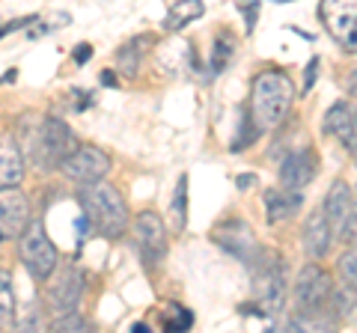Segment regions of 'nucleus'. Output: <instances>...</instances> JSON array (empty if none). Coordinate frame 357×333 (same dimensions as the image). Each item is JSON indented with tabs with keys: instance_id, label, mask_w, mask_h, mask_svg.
<instances>
[{
	"instance_id": "obj_1",
	"label": "nucleus",
	"mask_w": 357,
	"mask_h": 333,
	"mask_svg": "<svg viewBox=\"0 0 357 333\" xmlns=\"http://www.w3.org/2000/svg\"><path fill=\"white\" fill-rule=\"evenodd\" d=\"M292 102H295V84L286 72L265 69L253 77L250 110H253V122L259 131L280 125L289 114V107H292Z\"/></svg>"
},
{
	"instance_id": "obj_35",
	"label": "nucleus",
	"mask_w": 357,
	"mask_h": 333,
	"mask_svg": "<svg viewBox=\"0 0 357 333\" xmlns=\"http://www.w3.org/2000/svg\"><path fill=\"white\" fill-rule=\"evenodd\" d=\"M102 84H105V86H116L114 72H107V69H105V72H102Z\"/></svg>"
},
{
	"instance_id": "obj_13",
	"label": "nucleus",
	"mask_w": 357,
	"mask_h": 333,
	"mask_svg": "<svg viewBox=\"0 0 357 333\" xmlns=\"http://www.w3.org/2000/svg\"><path fill=\"white\" fill-rule=\"evenodd\" d=\"M33 224V215H30V199L13 191V194H3L0 196V238H21V232Z\"/></svg>"
},
{
	"instance_id": "obj_3",
	"label": "nucleus",
	"mask_w": 357,
	"mask_h": 333,
	"mask_svg": "<svg viewBox=\"0 0 357 333\" xmlns=\"http://www.w3.org/2000/svg\"><path fill=\"white\" fill-rule=\"evenodd\" d=\"M81 206H84L86 220L102 232L105 238H122L126 235V229L131 224V215H128L126 199H122V194L114 185L98 182V185L81 187Z\"/></svg>"
},
{
	"instance_id": "obj_7",
	"label": "nucleus",
	"mask_w": 357,
	"mask_h": 333,
	"mask_svg": "<svg viewBox=\"0 0 357 333\" xmlns=\"http://www.w3.org/2000/svg\"><path fill=\"white\" fill-rule=\"evenodd\" d=\"M325 212L328 224L333 229V238H354V226H357V203H354V194L351 187L345 185L342 179H337L331 185V191L325 196Z\"/></svg>"
},
{
	"instance_id": "obj_34",
	"label": "nucleus",
	"mask_w": 357,
	"mask_h": 333,
	"mask_svg": "<svg viewBox=\"0 0 357 333\" xmlns=\"http://www.w3.org/2000/svg\"><path fill=\"white\" fill-rule=\"evenodd\" d=\"M128 333H155L149 325H146V321H137V325H131V330Z\"/></svg>"
},
{
	"instance_id": "obj_25",
	"label": "nucleus",
	"mask_w": 357,
	"mask_h": 333,
	"mask_svg": "<svg viewBox=\"0 0 357 333\" xmlns=\"http://www.w3.org/2000/svg\"><path fill=\"white\" fill-rule=\"evenodd\" d=\"M39 325H42L39 304H36V301H27V304L15 313V325H13V330H15V333H39Z\"/></svg>"
},
{
	"instance_id": "obj_12",
	"label": "nucleus",
	"mask_w": 357,
	"mask_h": 333,
	"mask_svg": "<svg viewBox=\"0 0 357 333\" xmlns=\"http://www.w3.org/2000/svg\"><path fill=\"white\" fill-rule=\"evenodd\" d=\"M84 274L75 268V265H66L60 268V277L48 286L45 292V301H48L51 313L66 316V313H75V307L81 304V295H84Z\"/></svg>"
},
{
	"instance_id": "obj_18",
	"label": "nucleus",
	"mask_w": 357,
	"mask_h": 333,
	"mask_svg": "<svg viewBox=\"0 0 357 333\" xmlns=\"http://www.w3.org/2000/svg\"><path fill=\"white\" fill-rule=\"evenodd\" d=\"M331 244H333V229L328 224L325 212L316 208V212L307 217V224H304V250H307V256L312 262H319V259L328 256Z\"/></svg>"
},
{
	"instance_id": "obj_19",
	"label": "nucleus",
	"mask_w": 357,
	"mask_h": 333,
	"mask_svg": "<svg viewBox=\"0 0 357 333\" xmlns=\"http://www.w3.org/2000/svg\"><path fill=\"white\" fill-rule=\"evenodd\" d=\"M304 196L295 194V191H268L265 194V215H268V224H280V220H289L298 215Z\"/></svg>"
},
{
	"instance_id": "obj_36",
	"label": "nucleus",
	"mask_w": 357,
	"mask_h": 333,
	"mask_svg": "<svg viewBox=\"0 0 357 333\" xmlns=\"http://www.w3.org/2000/svg\"><path fill=\"white\" fill-rule=\"evenodd\" d=\"M349 95H351V98H357V72L349 77Z\"/></svg>"
},
{
	"instance_id": "obj_16",
	"label": "nucleus",
	"mask_w": 357,
	"mask_h": 333,
	"mask_svg": "<svg viewBox=\"0 0 357 333\" xmlns=\"http://www.w3.org/2000/svg\"><path fill=\"white\" fill-rule=\"evenodd\" d=\"M24 170H27V161H24V152H21L18 140L13 137L0 140V194L18 191V185L24 182Z\"/></svg>"
},
{
	"instance_id": "obj_24",
	"label": "nucleus",
	"mask_w": 357,
	"mask_h": 333,
	"mask_svg": "<svg viewBox=\"0 0 357 333\" xmlns=\"http://www.w3.org/2000/svg\"><path fill=\"white\" fill-rule=\"evenodd\" d=\"M232 54H236V36H232V33H218L215 48H211V75H220L227 69Z\"/></svg>"
},
{
	"instance_id": "obj_8",
	"label": "nucleus",
	"mask_w": 357,
	"mask_h": 333,
	"mask_svg": "<svg viewBox=\"0 0 357 333\" xmlns=\"http://www.w3.org/2000/svg\"><path fill=\"white\" fill-rule=\"evenodd\" d=\"M60 170L66 179L77 182L81 187H89V185H98L107 176L110 158L98 146H77L69 158L60 164Z\"/></svg>"
},
{
	"instance_id": "obj_21",
	"label": "nucleus",
	"mask_w": 357,
	"mask_h": 333,
	"mask_svg": "<svg viewBox=\"0 0 357 333\" xmlns=\"http://www.w3.org/2000/svg\"><path fill=\"white\" fill-rule=\"evenodd\" d=\"M15 325V286L9 274H0V333Z\"/></svg>"
},
{
	"instance_id": "obj_33",
	"label": "nucleus",
	"mask_w": 357,
	"mask_h": 333,
	"mask_svg": "<svg viewBox=\"0 0 357 333\" xmlns=\"http://www.w3.org/2000/svg\"><path fill=\"white\" fill-rule=\"evenodd\" d=\"M256 185V176L253 173H244V176H238V187L244 191V187H253Z\"/></svg>"
},
{
	"instance_id": "obj_29",
	"label": "nucleus",
	"mask_w": 357,
	"mask_h": 333,
	"mask_svg": "<svg viewBox=\"0 0 357 333\" xmlns=\"http://www.w3.org/2000/svg\"><path fill=\"white\" fill-rule=\"evenodd\" d=\"M256 137H259V128H256L253 116H248V114H244V116H241V131H238V137L232 140V149H236V152H241L244 146H250V143H253Z\"/></svg>"
},
{
	"instance_id": "obj_11",
	"label": "nucleus",
	"mask_w": 357,
	"mask_h": 333,
	"mask_svg": "<svg viewBox=\"0 0 357 333\" xmlns=\"http://www.w3.org/2000/svg\"><path fill=\"white\" fill-rule=\"evenodd\" d=\"M134 238H137V250L149 268L167 256V226H164L161 215L140 212L134 217Z\"/></svg>"
},
{
	"instance_id": "obj_15",
	"label": "nucleus",
	"mask_w": 357,
	"mask_h": 333,
	"mask_svg": "<svg viewBox=\"0 0 357 333\" xmlns=\"http://www.w3.org/2000/svg\"><path fill=\"white\" fill-rule=\"evenodd\" d=\"M321 131L333 134L351 155H357V114L345 102H337L328 107L325 119H321Z\"/></svg>"
},
{
	"instance_id": "obj_38",
	"label": "nucleus",
	"mask_w": 357,
	"mask_h": 333,
	"mask_svg": "<svg viewBox=\"0 0 357 333\" xmlns=\"http://www.w3.org/2000/svg\"><path fill=\"white\" fill-rule=\"evenodd\" d=\"M265 333H274V330H265Z\"/></svg>"
},
{
	"instance_id": "obj_10",
	"label": "nucleus",
	"mask_w": 357,
	"mask_h": 333,
	"mask_svg": "<svg viewBox=\"0 0 357 333\" xmlns=\"http://www.w3.org/2000/svg\"><path fill=\"white\" fill-rule=\"evenodd\" d=\"M256 304H259L262 316H271V313H280L283 307V295H286V265L283 259L277 256L274 262H265L259 259L256 265Z\"/></svg>"
},
{
	"instance_id": "obj_26",
	"label": "nucleus",
	"mask_w": 357,
	"mask_h": 333,
	"mask_svg": "<svg viewBox=\"0 0 357 333\" xmlns=\"http://www.w3.org/2000/svg\"><path fill=\"white\" fill-rule=\"evenodd\" d=\"M173 224L182 232L188 226V176H178L176 185V199H173Z\"/></svg>"
},
{
	"instance_id": "obj_4",
	"label": "nucleus",
	"mask_w": 357,
	"mask_h": 333,
	"mask_svg": "<svg viewBox=\"0 0 357 333\" xmlns=\"http://www.w3.org/2000/svg\"><path fill=\"white\" fill-rule=\"evenodd\" d=\"M18 256L33 280L42 283V280H48V277H54V271H57V265H60V253L54 247V241L48 238V232H45L42 220H33V224L21 232Z\"/></svg>"
},
{
	"instance_id": "obj_6",
	"label": "nucleus",
	"mask_w": 357,
	"mask_h": 333,
	"mask_svg": "<svg viewBox=\"0 0 357 333\" xmlns=\"http://www.w3.org/2000/svg\"><path fill=\"white\" fill-rule=\"evenodd\" d=\"M333 280L331 274L321 268V265L310 262L298 271V280H295V304L298 309H328L331 304V295H333Z\"/></svg>"
},
{
	"instance_id": "obj_9",
	"label": "nucleus",
	"mask_w": 357,
	"mask_h": 333,
	"mask_svg": "<svg viewBox=\"0 0 357 333\" xmlns=\"http://www.w3.org/2000/svg\"><path fill=\"white\" fill-rule=\"evenodd\" d=\"M319 18L328 24L331 36L340 42V45L349 51V54H357V0H328V3L319 6Z\"/></svg>"
},
{
	"instance_id": "obj_2",
	"label": "nucleus",
	"mask_w": 357,
	"mask_h": 333,
	"mask_svg": "<svg viewBox=\"0 0 357 333\" xmlns=\"http://www.w3.org/2000/svg\"><path fill=\"white\" fill-rule=\"evenodd\" d=\"M27 155L39 170H54L77 149L72 128L57 116H39L36 122L24 125Z\"/></svg>"
},
{
	"instance_id": "obj_5",
	"label": "nucleus",
	"mask_w": 357,
	"mask_h": 333,
	"mask_svg": "<svg viewBox=\"0 0 357 333\" xmlns=\"http://www.w3.org/2000/svg\"><path fill=\"white\" fill-rule=\"evenodd\" d=\"M211 238H215L229 256L241 259L244 265H253L256 268L259 259H262L256 232H253V226L248 224V220H241V217H229V220H223V224H218L215 232H211Z\"/></svg>"
},
{
	"instance_id": "obj_23",
	"label": "nucleus",
	"mask_w": 357,
	"mask_h": 333,
	"mask_svg": "<svg viewBox=\"0 0 357 333\" xmlns=\"http://www.w3.org/2000/svg\"><path fill=\"white\" fill-rule=\"evenodd\" d=\"M203 13H206V6L197 3V0H188V3H170V9H167V27L182 30L185 24H191V21L199 18Z\"/></svg>"
},
{
	"instance_id": "obj_32",
	"label": "nucleus",
	"mask_w": 357,
	"mask_h": 333,
	"mask_svg": "<svg viewBox=\"0 0 357 333\" xmlns=\"http://www.w3.org/2000/svg\"><path fill=\"white\" fill-rule=\"evenodd\" d=\"M316 69H319V60H310V65H307V77H304V90H310L312 81H316Z\"/></svg>"
},
{
	"instance_id": "obj_28",
	"label": "nucleus",
	"mask_w": 357,
	"mask_h": 333,
	"mask_svg": "<svg viewBox=\"0 0 357 333\" xmlns=\"http://www.w3.org/2000/svg\"><path fill=\"white\" fill-rule=\"evenodd\" d=\"M337 271H340V277L345 280V286H349L351 292H357V247L342 253L340 262H337Z\"/></svg>"
},
{
	"instance_id": "obj_30",
	"label": "nucleus",
	"mask_w": 357,
	"mask_h": 333,
	"mask_svg": "<svg viewBox=\"0 0 357 333\" xmlns=\"http://www.w3.org/2000/svg\"><path fill=\"white\" fill-rule=\"evenodd\" d=\"M33 21H36L33 15H27V18H18V21H9V24H3V27H0V39H3L6 33H13V30H21L24 24H33Z\"/></svg>"
},
{
	"instance_id": "obj_31",
	"label": "nucleus",
	"mask_w": 357,
	"mask_h": 333,
	"mask_svg": "<svg viewBox=\"0 0 357 333\" xmlns=\"http://www.w3.org/2000/svg\"><path fill=\"white\" fill-rule=\"evenodd\" d=\"M89 57H93V45H77V48H75V63H77V65L89 63Z\"/></svg>"
},
{
	"instance_id": "obj_14",
	"label": "nucleus",
	"mask_w": 357,
	"mask_h": 333,
	"mask_svg": "<svg viewBox=\"0 0 357 333\" xmlns=\"http://www.w3.org/2000/svg\"><path fill=\"white\" fill-rule=\"evenodd\" d=\"M312 176H316V155L310 149L289 152L280 161V170H277V179H280L283 191H295V194L312 182Z\"/></svg>"
},
{
	"instance_id": "obj_20",
	"label": "nucleus",
	"mask_w": 357,
	"mask_h": 333,
	"mask_svg": "<svg viewBox=\"0 0 357 333\" xmlns=\"http://www.w3.org/2000/svg\"><path fill=\"white\" fill-rule=\"evenodd\" d=\"M152 36L149 33H143V36H134L131 42H126V45L119 48V54H116V63H119V69L126 72V75H137V69H140V57L146 54V48H152Z\"/></svg>"
},
{
	"instance_id": "obj_27",
	"label": "nucleus",
	"mask_w": 357,
	"mask_h": 333,
	"mask_svg": "<svg viewBox=\"0 0 357 333\" xmlns=\"http://www.w3.org/2000/svg\"><path fill=\"white\" fill-rule=\"evenodd\" d=\"M194 325V316L185 307H170L164 313V333H188Z\"/></svg>"
},
{
	"instance_id": "obj_22",
	"label": "nucleus",
	"mask_w": 357,
	"mask_h": 333,
	"mask_svg": "<svg viewBox=\"0 0 357 333\" xmlns=\"http://www.w3.org/2000/svg\"><path fill=\"white\" fill-rule=\"evenodd\" d=\"M45 333H96V325L84 313H66V316H57L54 321H48Z\"/></svg>"
},
{
	"instance_id": "obj_17",
	"label": "nucleus",
	"mask_w": 357,
	"mask_h": 333,
	"mask_svg": "<svg viewBox=\"0 0 357 333\" xmlns=\"http://www.w3.org/2000/svg\"><path fill=\"white\" fill-rule=\"evenodd\" d=\"M283 333H340V318L331 309H295Z\"/></svg>"
},
{
	"instance_id": "obj_37",
	"label": "nucleus",
	"mask_w": 357,
	"mask_h": 333,
	"mask_svg": "<svg viewBox=\"0 0 357 333\" xmlns=\"http://www.w3.org/2000/svg\"><path fill=\"white\" fill-rule=\"evenodd\" d=\"M15 75H18L15 69H9V72H6L3 77H0V84H13V81H15Z\"/></svg>"
}]
</instances>
